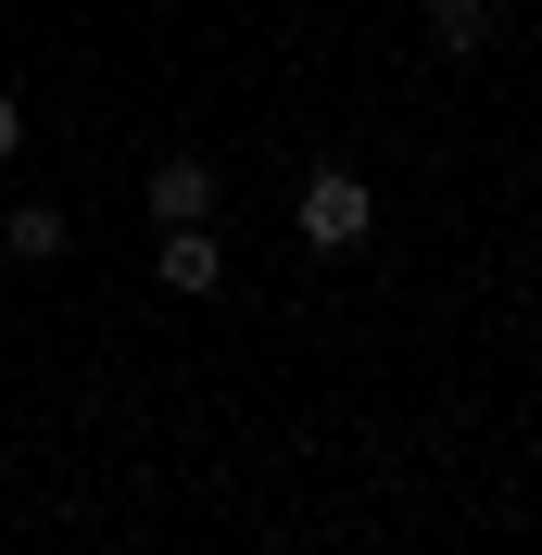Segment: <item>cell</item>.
<instances>
[{
    "label": "cell",
    "mask_w": 542,
    "mask_h": 555,
    "mask_svg": "<svg viewBox=\"0 0 542 555\" xmlns=\"http://www.w3.org/2000/svg\"><path fill=\"white\" fill-rule=\"evenodd\" d=\"M291 228H304V253H328V266H340V253L378 241V190H366L353 165H315L304 190H291Z\"/></svg>",
    "instance_id": "6da1fadb"
},
{
    "label": "cell",
    "mask_w": 542,
    "mask_h": 555,
    "mask_svg": "<svg viewBox=\"0 0 542 555\" xmlns=\"http://www.w3.org/2000/svg\"><path fill=\"white\" fill-rule=\"evenodd\" d=\"M152 278H165L177 304H215V291H228V241H215V228H165V241H152Z\"/></svg>",
    "instance_id": "7a4b0ae2"
},
{
    "label": "cell",
    "mask_w": 542,
    "mask_h": 555,
    "mask_svg": "<svg viewBox=\"0 0 542 555\" xmlns=\"http://www.w3.org/2000/svg\"><path fill=\"white\" fill-rule=\"evenodd\" d=\"M139 203H152V228H215V165H203V152H165Z\"/></svg>",
    "instance_id": "3957f363"
},
{
    "label": "cell",
    "mask_w": 542,
    "mask_h": 555,
    "mask_svg": "<svg viewBox=\"0 0 542 555\" xmlns=\"http://www.w3.org/2000/svg\"><path fill=\"white\" fill-rule=\"evenodd\" d=\"M416 26H429V51H454V64H467V51H492V38H505V0H416Z\"/></svg>",
    "instance_id": "277c9868"
},
{
    "label": "cell",
    "mask_w": 542,
    "mask_h": 555,
    "mask_svg": "<svg viewBox=\"0 0 542 555\" xmlns=\"http://www.w3.org/2000/svg\"><path fill=\"white\" fill-rule=\"evenodd\" d=\"M0 253H13V266H64V253H76V215L64 203H13V215H0Z\"/></svg>",
    "instance_id": "5b68a950"
},
{
    "label": "cell",
    "mask_w": 542,
    "mask_h": 555,
    "mask_svg": "<svg viewBox=\"0 0 542 555\" xmlns=\"http://www.w3.org/2000/svg\"><path fill=\"white\" fill-rule=\"evenodd\" d=\"M13 152H26V102H13V89H0V165H13Z\"/></svg>",
    "instance_id": "8992f818"
}]
</instances>
